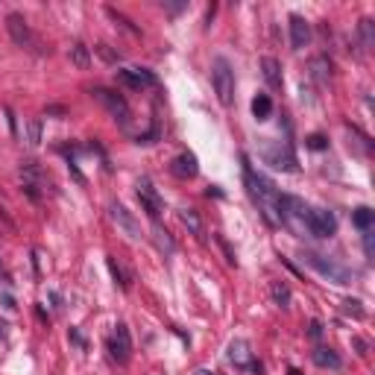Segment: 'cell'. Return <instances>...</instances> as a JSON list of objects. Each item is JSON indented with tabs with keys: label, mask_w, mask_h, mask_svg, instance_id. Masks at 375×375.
I'll return each mask as SVG.
<instances>
[{
	"label": "cell",
	"mask_w": 375,
	"mask_h": 375,
	"mask_svg": "<svg viewBox=\"0 0 375 375\" xmlns=\"http://www.w3.org/2000/svg\"><path fill=\"white\" fill-rule=\"evenodd\" d=\"M211 85H214V94L223 105H232L234 100V70L229 65L226 56H217L211 62Z\"/></svg>",
	"instance_id": "obj_1"
},
{
	"label": "cell",
	"mask_w": 375,
	"mask_h": 375,
	"mask_svg": "<svg viewBox=\"0 0 375 375\" xmlns=\"http://www.w3.org/2000/svg\"><path fill=\"white\" fill-rule=\"evenodd\" d=\"M375 23L369 21V18H363L361 23H358V33H361V38H363V47H372L375 44V30H372Z\"/></svg>",
	"instance_id": "obj_26"
},
{
	"label": "cell",
	"mask_w": 375,
	"mask_h": 375,
	"mask_svg": "<svg viewBox=\"0 0 375 375\" xmlns=\"http://www.w3.org/2000/svg\"><path fill=\"white\" fill-rule=\"evenodd\" d=\"M337 232V217L328 208H308V234L311 237H331Z\"/></svg>",
	"instance_id": "obj_5"
},
{
	"label": "cell",
	"mask_w": 375,
	"mask_h": 375,
	"mask_svg": "<svg viewBox=\"0 0 375 375\" xmlns=\"http://www.w3.org/2000/svg\"><path fill=\"white\" fill-rule=\"evenodd\" d=\"M264 162L273 164L276 170H284V173H296L299 170V164H296V155H293V150L284 144H267L264 147Z\"/></svg>",
	"instance_id": "obj_7"
},
{
	"label": "cell",
	"mask_w": 375,
	"mask_h": 375,
	"mask_svg": "<svg viewBox=\"0 0 375 375\" xmlns=\"http://www.w3.org/2000/svg\"><path fill=\"white\" fill-rule=\"evenodd\" d=\"M117 73V82L123 88H132V91H141V88H155L158 85V76L147 68H120L115 70Z\"/></svg>",
	"instance_id": "obj_6"
},
{
	"label": "cell",
	"mask_w": 375,
	"mask_h": 375,
	"mask_svg": "<svg viewBox=\"0 0 375 375\" xmlns=\"http://www.w3.org/2000/svg\"><path fill=\"white\" fill-rule=\"evenodd\" d=\"M214 240H217V244H220V249H223V255H226V261H229V264H237V258H234V249L232 246H229V240H226V237H223V234H214Z\"/></svg>",
	"instance_id": "obj_29"
},
{
	"label": "cell",
	"mask_w": 375,
	"mask_h": 375,
	"mask_svg": "<svg viewBox=\"0 0 375 375\" xmlns=\"http://www.w3.org/2000/svg\"><path fill=\"white\" fill-rule=\"evenodd\" d=\"M109 352H112V358L117 363H126L129 355H132V337H129V328L123 323H117L115 326V334L109 337Z\"/></svg>",
	"instance_id": "obj_9"
},
{
	"label": "cell",
	"mask_w": 375,
	"mask_h": 375,
	"mask_svg": "<svg viewBox=\"0 0 375 375\" xmlns=\"http://www.w3.org/2000/svg\"><path fill=\"white\" fill-rule=\"evenodd\" d=\"M21 179H23V185H38V188H41V182H44V170H41V164H38V162H23L21 164Z\"/></svg>",
	"instance_id": "obj_17"
},
{
	"label": "cell",
	"mask_w": 375,
	"mask_h": 375,
	"mask_svg": "<svg viewBox=\"0 0 375 375\" xmlns=\"http://www.w3.org/2000/svg\"><path fill=\"white\" fill-rule=\"evenodd\" d=\"M91 97L97 100V103H103L105 112L115 117L123 129L129 126V120H132V109H129V103L117 91H112V88H91Z\"/></svg>",
	"instance_id": "obj_3"
},
{
	"label": "cell",
	"mask_w": 375,
	"mask_h": 375,
	"mask_svg": "<svg viewBox=\"0 0 375 375\" xmlns=\"http://www.w3.org/2000/svg\"><path fill=\"white\" fill-rule=\"evenodd\" d=\"M305 147H308V150H326L328 141H326V135H311V138L305 141Z\"/></svg>",
	"instance_id": "obj_31"
},
{
	"label": "cell",
	"mask_w": 375,
	"mask_h": 375,
	"mask_svg": "<svg viewBox=\"0 0 375 375\" xmlns=\"http://www.w3.org/2000/svg\"><path fill=\"white\" fill-rule=\"evenodd\" d=\"M252 115H255V120H270V115H273L270 94H258L255 100H252Z\"/></svg>",
	"instance_id": "obj_22"
},
{
	"label": "cell",
	"mask_w": 375,
	"mask_h": 375,
	"mask_svg": "<svg viewBox=\"0 0 375 375\" xmlns=\"http://www.w3.org/2000/svg\"><path fill=\"white\" fill-rule=\"evenodd\" d=\"M197 155L194 152H179L173 162H170V173L179 176V179H194L197 176Z\"/></svg>",
	"instance_id": "obj_13"
},
{
	"label": "cell",
	"mask_w": 375,
	"mask_h": 375,
	"mask_svg": "<svg viewBox=\"0 0 375 375\" xmlns=\"http://www.w3.org/2000/svg\"><path fill=\"white\" fill-rule=\"evenodd\" d=\"M302 261L308 264V267H314L323 279L334 281V284H349L352 279H355V273H352L349 267H343V264H337L334 258H326L319 255V252H302Z\"/></svg>",
	"instance_id": "obj_2"
},
{
	"label": "cell",
	"mask_w": 375,
	"mask_h": 375,
	"mask_svg": "<svg viewBox=\"0 0 375 375\" xmlns=\"http://www.w3.org/2000/svg\"><path fill=\"white\" fill-rule=\"evenodd\" d=\"M105 15H109V18H112L115 23H120V26H123L126 33H132V35H141V30H138V26H135V23L129 21L126 15H120L117 9H112V6H109V9H105Z\"/></svg>",
	"instance_id": "obj_25"
},
{
	"label": "cell",
	"mask_w": 375,
	"mask_h": 375,
	"mask_svg": "<svg viewBox=\"0 0 375 375\" xmlns=\"http://www.w3.org/2000/svg\"><path fill=\"white\" fill-rule=\"evenodd\" d=\"M68 170H70V176H73V179H76L79 185H85V176H82L79 170H76V164H73V162H68Z\"/></svg>",
	"instance_id": "obj_34"
},
{
	"label": "cell",
	"mask_w": 375,
	"mask_h": 375,
	"mask_svg": "<svg viewBox=\"0 0 375 375\" xmlns=\"http://www.w3.org/2000/svg\"><path fill=\"white\" fill-rule=\"evenodd\" d=\"M26 144H30L33 150L41 144V117H33V120L26 123Z\"/></svg>",
	"instance_id": "obj_24"
},
{
	"label": "cell",
	"mask_w": 375,
	"mask_h": 375,
	"mask_svg": "<svg viewBox=\"0 0 375 375\" xmlns=\"http://www.w3.org/2000/svg\"><path fill=\"white\" fill-rule=\"evenodd\" d=\"M355 349H358V355H369V352H366L369 346H366L363 340H358V337H355Z\"/></svg>",
	"instance_id": "obj_37"
},
{
	"label": "cell",
	"mask_w": 375,
	"mask_h": 375,
	"mask_svg": "<svg viewBox=\"0 0 375 375\" xmlns=\"http://www.w3.org/2000/svg\"><path fill=\"white\" fill-rule=\"evenodd\" d=\"M109 214H112V220L123 229V232L132 237V240H141V226H138V220L132 217V211L126 208V205H120V202H112L109 205Z\"/></svg>",
	"instance_id": "obj_10"
},
{
	"label": "cell",
	"mask_w": 375,
	"mask_h": 375,
	"mask_svg": "<svg viewBox=\"0 0 375 375\" xmlns=\"http://www.w3.org/2000/svg\"><path fill=\"white\" fill-rule=\"evenodd\" d=\"M179 220H182V226H185L191 234L202 237V220H199V214L194 208H179Z\"/></svg>",
	"instance_id": "obj_19"
},
{
	"label": "cell",
	"mask_w": 375,
	"mask_h": 375,
	"mask_svg": "<svg viewBox=\"0 0 375 375\" xmlns=\"http://www.w3.org/2000/svg\"><path fill=\"white\" fill-rule=\"evenodd\" d=\"M311 361H314L319 369H343L340 355L334 349H326V346H316V349L311 352Z\"/></svg>",
	"instance_id": "obj_14"
},
{
	"label": "cell",
	"mask_w": 375,
	"mask_h": 375,
	"mask_svg": "<svg viewBox=\"0 0 375 375\" xmlns=\"http://www.w3.org/2000/svg\"><path fill=\"white\" fill-rule=\"evenodd\" d=\"M23 194L33 199V202H41V191H38V185H23Z\"/></svg>",
	"instance_id": "obj_33"
},
{
	"label": "cell",
	"mask_w": 375,
	"mask_h": 375,
	"mask_svg": "<svg viewBox=\"0 0 375 375\" xmlns=\"http://www.w3.org/2000/svg\"><path fill=\"white\" fill-rule=\"evenodd\" d=\"M94 50H97V53H100L105 62H112V65H117V62H120V53H115V50H112L109 44H97Z\"/></svg>",
	"instance_id": "obj_30"
},
{
	"label": "cell",
	"mask_w": 375,
	"mask_h": 375,
	"mask_svg": "<svg viewBox=\"0 0 375 375\" xmlns=\"http://www.w3.org/2000/svg\"><path fill=\"white\" fill-rule=\"evenodd\" d=\"M167 6V12H179V9H185V3H164Z\"/></svg>",
	"instance_id": "obj_39"
},
{
	"label": "cell",
	"mask_w": 375,
	"mask_h": 375,
	"mask_svg": "<svg viewBox=\"0 0 375 375\" xmlns=\"http://www.w3.org/2000/svg\"><path fill=\"white\" fill-rule=\"evenodd\" d=\"M6 30H9V38L18 47H33L35 44V35H33V30H30V23H26V18L18 15V12L6 15Z\"/></svg>",
	"instance_id": "obj_8"
},
{
	"label": "cell",
	"mask_w": 375,
	"mask_h": 375,
	"mask_svg": "<svg viewBox=\"0 0 375 375\" xmlns=\"http://www.w3.org/2000/svg\"><path fill=\"white\" fill-rule=\"evenodd\" d=\"M343 314H352L355 319H363V308L358 299H343Z\"/></svg>",
	"instance_id": "obj_28"
},
{
	"label": "cell",
	"mask_w": 375,
	"mask_h": 375,
	"mask_svg": "<svg viewBox=\"0 0 375 375\" xmlns=\"http://www.w3.org/2000/svg\"><path fill=\"white\" fill-rule=\"evenodd\" d=\"M138 199H141V208L147 211V217H150L152 223L162 217V208H164V199L158 197V191H155V185H152L150 176H141L138 179Z\"/></svg>",
	"instance_id": "obj_4"
},
{
	"label": "cell",
	"mask_w": 375,
	"mask_h": 375,
	"mask_svg": "<svg viewBox=\"0 0 375 375\" xmlns=\"http://www.w3.org/2000/svg\"><path fill=\"white\" fill-rule=\"evenodd\" d=\"M70 62H73V65H76L79 70L91 68V50L82 44V41H76V44L70 47Z\"/></svg>",
	"instance_id": "obj_23"
},
{
	"label": "cell",
	"mask_w": 375,
	"mask_h": 375,
	"mask_svg": "<svg viewBox=\"0 0 375 375\" xmlns=\"http://www.w3.org/2000/svg\"><path fill=\"white\" fill-rule=\"evenodd\" d=\"M352 223H355L361 232H372V226H375V211L366 208V205H361V208L352 211Z\"/></svg>",
	"instance_id": "obj_18"
},
{
	"label": "cell",
	"mask_w": 375,
	"mask_h": 375,
	"mask_svg": "<svg viewBox=\"0 0 375 375\" xmlns=\"http://www.w3.org/2000/svg\"><path fill=\"white\" fill-rule=\"evenodd\" d=\"M311 41V23L305 21L302 15H290V44L293 50H302Z\"/></svg>",
	"instance_id": "obj_12"
},
{
	"label": "cell",
	"mask_w": 375,
	"mask_h": 375,
	"mask_svg": "<svg viewBox=\"0 0 375 375\" xmlns=\"http://www.w3.org/2000/svg\"><path fill=\"white\" fill-rule=\"evenodd\" d=\"M70 340H73L76 346H82V349H85V340H82V334L76 331V328H70Z\"/></svg>",
	"instance_id": "obj_36"
},
{
	"label": "cell",
	"mask_w": 375,
	"mask_h": 375,
	"mask_svg": "<svg viewBox=\"0 0 375 375\" xmlns=\"http://www.w3.org/2000/svg\"><path fill=\"white\" fill-rule=\"evenodd\" d=\"M308 337L311 340L323 337V323H319V319H311V323H308Z\"/></svg>",
	"instance_id": "obj_32"
},
{
	"label": "cell",
	"mask_w": 375,
	"mask_h": 375,
	"mask_svg": "<svg viewBox=\"0 0 375 375\" xmlns=\"http://www.w3.org/2000/svg\"><path fill=\"white\" fill-rule=\"evenodd\" d=\"M311 76H314L319 85H326V82L331 79V62H328L326 56H316L314 62H311Z\"/></svg>",
	"instance_id": "obj_20"
},
{
	"label": "cell",
	"mask_w": 375,
	"mask_h": 375,
	"mask_svg": "<svg viewBox=\"0 0 375 375\" xmlns=\"http://www.w3.org/2000/svg\"><path fill=\"white\" fill-rule=\"evenodd\" d=\"M50 302H53V308H56V311L62 308V299H59V293H56V290H50Z\"/></svg>",
	"instance_id": "obj_38"
},
{
	"label": "cell",
	"mask_w": 375,
	"mask_h": 375,
	"mask_svg": "<svg viewBox=\"0 0 375 375\" xmlns=\"http://www.w3.org/2000/svg\"><path fill=\"white\" fill-rule=\"evenodd\" d=\"M270 296H273V302L279 305V308H290V287L284 284V281H273L270 284Z\"/></svg>",
	"instance_id": "obj_21"
},
{
	"label": "cell",
	"mask_w": 375,
	"mask_h": 375,
	"mask_svg": "<svg viewBox=\"0 0 375 375\" xmlns=\"http://www.w3.org/2000/svg\"><path fill=\"white\" fill-rule=\"evenodd\" d=\"M109 270H112V276L120 281V287H123V290H129V273L117 264V258H109Z\"/></svg>",
	"instance_id": "obj_27"
},
{
	"label": "cell",
	"mask_w": 375,
	"mask_h": 375,
	"mask_svg": "<svg viewBox=\"0 0 375 375\" xmlns=\"http://www.w3.org/2000/svg\"><path fill=\"white\" fill-rule=\"evenodd\" d=\"M35 316H38V323H41V326H47V323H50V316L44 314V308H41V305H35Z\"/></svg>",
	"instance_id": "obj_35"
},
{
	"label": "cell",
	"mask_w": 375,
	"mask_h": 375,
	"mask_svg": "<svg viewBox=\"0 0 375 375\" xmlns=\"http://www.w3.org/2000/svg\"><path fill=\"white\" fill-rule=\"evenodd\" d=\"M261 73H264V79H267L270 88H273V91H279V88H281V68H279V62H276L273 56L261 59Z\"/></svg>",
	"instance_id": "obj_15"
},
{
	"label": "cell",
	"mask_w": 375,
	"mask_h": 375,
	"mask_svg": "<svg viewBox=\"0 0 375 375\" xmlns=\"http://www.w3.org/2000/svg\"><path fill=\"white\" fill-rule=\"evenodd\" d=\"M152 240H155V246L162 249L164 255H173V252H176L173 237H170V232H167V229H164V226H162L158 220L152 223Z\"/></svg>",
	"instance_id": "obj_16"
},
{
	"label": "cell",
	"mask_w": 375,
	"mask_h": 375,
	"mask_svg": "<svg viewBox=\"0 0 375 375\" xmlns=\"http://www.w3.org/2000/svg\"><path fill=\"white\" fill-rule=\"evenodd\" d=\"M229 361H232L234 366H244V369H255V372H261V363H255L252 358H249V343H246V340H232V343H229Z\"/></svg>",
	"instance_id": "obj_11"
}]
</instances>
